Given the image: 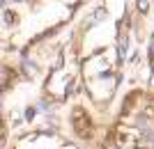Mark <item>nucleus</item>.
<instances>
[{"label": "nucleus", "instance_id": "2", "mask_svg": "<svg viewBox=\"0 0 154 149\" xmlns=\"http://www.w3.org/2000/svg\"><path fill=\"white\" fill-rule=\"evenodd\" d=\"M0 110H2V97H0Z\"/></svg>", "mask_w": 154, "mask_h": 149}, {"label": "nucleus", "instance_id": "1", "mask_svg": "<svg viewBox=\"0 0 154 149\" xmlns=\"http://www.w3.org/2000/svg\"><path fill=\"white\" fill-rule=\"evenodd\" d=\"M32 117H35V110H32V108H28V110H26V119H32Z\"/></svg>", "mask_w": 154, "mask_h": 149}]
</instances>
